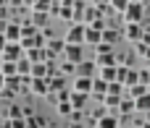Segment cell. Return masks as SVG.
<instances>
[{
  "label": "cell",
  "mask_w": 150,
  "mask_h": 128,
  "mask_svg": "<svg viewBox=\"0 0 150 128\" xmlns=\"http://www.w3.org/2000/svg\"><path fill=\"white\" fill-rule=\"evenodd\" d=\"M69 120H71V123H84V110H71Z\"/></svg>",
  "instance_id": "35"
},
{
  "label": "cell",
  "mask_w": 150,
  "mask_h": 128,
  "mask_svg": "<svg viewBox=\"0 0 150 128\" xmlns=\"http://www.w3.org/2000/svg\"><path fill=\"white\" fill-rule=\"evenodd\" d=\"M0 128H13V126H11V120H8V118H5V120H3V123H0Z\"/></svg>",
  "instance_id": "43"
},
{
  "label": "cell",
  "mask_w": 150,
  "mask_h": 128,
  "mask_svg": "<svg viewBox=\"0 0 150 128\" xmlns=\"http://www.w3.org/2000/svg\"><path fill=\"white\" fill-rule=\"evenodd\" d=\"M50 5H53V0H34V3H32V10H40V13H50Z\"/></svg>",
  "instance_id": "33"
},
{
  "label": "cell",
  "mask_w": 150,
  "mask_h": 128,
  "mask_svg": "<svg viewBox=\"0 0 150 128\" xmlns=\"http://www.w3.org/2000/svg\"><path fill=\"white\" fill-rule=\"evenodd\" d=\"M145 18V3H129V8L121 13V24H140Z\"/></svg>",
  "instance_id": "1"
},
{
  "label": "cell",
  "mask_w": 150,
  "mask_h": 128,
  "mask_svg": "<svg viewBox=\"0 0 150 128\" xmlns=\"http://www.w3.org/2000/svg\"><path fill=\"white\" fill-rule=\"evenodd\" d=\"M92 5H111V0H90Z\"/></svg>",
  "instance_id": "40"
},
{
  "label": "cell",
  "mask_w": 150,
  "mask_h": 128,
  "mask_svg": "<svg viewBox=\"0 0 150 128\" xmlns=\"http://www.w3.org/2000/svg\"><path fill=\"white\" fill-rule=\"evenodd\" d=\"M98 128H121V120H119V115L108 113V115H103L98 120Z\"/></svg>",
  "instance_id": "18"
},
{
  "label": "cell",
  "mask_w": 150,
  "mask_h": 128,
  "mask_svg": "<svg viewBox=\"0 0 150 128\" xmlns=\"http://www.w3.org/2000/svg\"><path fill=\"white\" fill-rule=\"evenodd\" d=\"M116 73H119V65H105V68H98V79L103 81H116Z\"/></svg>",
  "instance_id": "17"
},
{
  "label": "cell",
  "mask_w": 150,
  "mask_h": 128,
  "mask_svg": "<svg viewBox=\"0 0 150 128\" xmlns=\"http://www.w3.org/2000/svg\"><path fill=\"white\" fill-rule=\"evenodd\" d=\"M134 58H140V60H145V63H150V45H145L142 39L134 45Z\"/></svg>",
  "instance_id": "19"
},
{
  "label": "cell",
  "mask_w": 150,
  "mask_h": 128,
  "mask_svg": "<svg viewBox=\"0 0 150 128\" xmlns=\"http://www.w3.org/2000/svg\"><path fill=\"white\" fill-rule=\"evenodd\" d=\"M82 3H90V0H82Z\"/></svg>",
  "instance_id": "50"
},
{
  "label": "cell",
  "mask_w": 150,
  "mask_h": 128,
  "mask_svg": "<svg viewBox=\"0 0 150 128\" xmlns=\"http://www.w3.org/2000/svg\"><path fill=\"white\" fill-rule=\"evenodd\" d=\"M105 52H113V45H108V42L95 45V55H105Z\"/></svg>",
  "instance_id": "34"
},
{
  "label": "cell",
  "mask_w": 150,
  "mask_h": 128,
  "mask_svg": "<svg viewBox=\"0 0 150 128\" xmlns=\"http://www.w3.org/2000/svg\"><path fill=\"white\" fill-rule=\"evenodd\" d=\"M103 105L108 107V113L116 115V110H119V105H121V97H116V94H105V97H103Z\"/></svg>",
  "instance_id": "24"
},
{
  "label": "cell",
  "mask_w": 150,
  "mask_h": 128,
  "mask_svg": "<svg viewBox=\"0 0 150 128\" xmlns=\"http://www.w3.org/2000/svg\"><path fill=\"white\" fill-rule=\"evenodd\" d=\"M103 115H108V107H105L103 102H98V107H92V110H90V120H95V123H98Z\"/></svg>",
  "instance_id": "30"
},
{
  "label": "cell",
  "mask_w": 150,
  "mask_h": 128,
  "mask_svg": "<svg viewBox=\"0 0 150 128\" xmlns=\"http://www.w3.org/2000/svg\"><path fill=\"white\" fill-rule=\"evenodd\" d=\"M63 60L82 63V60H84V45H66V50H63Z\"/></svg>",
  "instance_id": "6"
},
{
  "label": "cell",
  "mask_w": 150,
  "mask_h": 128,
  "mask_svg": "<svg viewBox=\"0 0 150 128\" xmlns=\"http://www.w3.org/2000/svg\"><path fill=\"white\" fill-rule=\"evenodd\" d=\"M3 115H5L8 120L24 118V107H21V105H16V102H8V105H5V110H3Z\"/></svg>",
  "instance_id": "16"
},
{
  "label": "cell",
  "mask_w": 150,
  "mask_h": 128,
  "mask_svg": "<svg viewBox=\"0 0 150 128\" xmlns=\"http://www.w3.org/2000/svg\"><path fill=\"white\" fill-rule=\"evenodd\" d=\"M148 92H150V84H148Z\"/></svg>",
  "instance_id": "51"
},
{
  "label": "cell",
  "mask_w": 150,
  "mask_h": 128,
  "mask_svg": "<svg viewBox=\"0 0 150 128\" xmlns=\"http://www.w3.org/2000/svg\"><path fill=\"white\" fill-rule=\"evenodd\" d=\"M71 110H74L71 99H61V102H55V113H58L61 118H69V115H71Z\"/></svg>",
  "instance_id": "25"
},
{
  "label": "cell",
  "mask_w": 150,
  "mask_h": 128,
  "mask_svg": "<svg viewBox=\"0 0 150 128\" xmlns=\"http://www.w3.org/2000/svg\"><path fill=\"white\" fill-rule=\"evenodd\" d=\"M134 107H137V113H142V115L150 113V92H145L142 97H137V99H134Z\"/></svg>",
  "instance_id": "22"
},
{
  "label": "cell",
  "mask_w": 150,
  "mask_h": 128,
  "mask_svg": "<svg viewBox=\"0 0 150 128\" xmlns=\"http://www.w3.org/2000/svg\"><path fill=\"white\" fill-rule=\"evenodd\" d=\"M105 94H108V81H103V79H98V76H95L90 99H95V102H103V97H105Z\"/></svg>",
  "instance_id": "9"
},
{
  "label": "cell",
  "mask_w": 150,
  "mask_h": 128,
  "mask_svg": "<svg viewBox=\"0 0 150 128\" xmlns=\"http://www.w3.org/2000/svg\"><path fill=\"white\" fill-rule=\"evenodd\" d=\"M45 50H47V60H58V58H63V50H66V39H58V37H53V39H47Z\"/></svg>",
  "instance_id": "3"
},
{
  "label": "cell",
  "mask_w": 150,
  "mask_h": 128,
  "mask_svg": "<svg viewBox=\"0 0 150 128\" xmlns=\"http://www.w3.org/2000/svg\"><path fill=\"white\" fill-rule=\"evenodd\" d=\"M92 128H98V126H92Z\"/></svg>",
  "instance_id": "52"
},
{
  "label": "cell",
  "mask_w": 150,
  "mask_h": 128,
  "mask_svg": "<svg viewBox=\"0 0 150 128\" xmlns=\"http://www.w3.org/2000/svg\"><path fill=\"white\" fill-rule=\"evenodd\" d=\"M5 45H8V39H5V34L0 31V52H3V47H5Z\"/></svg>",
  "instance_id": "41"
},
{
  "label": "cell",
  "mask_w": 150,
  "mask_h": 128,
  "mask_svg": "<svg viewBox=\"0 0 150 128\" xmlns=\"http://www.w3.org/2000/svg\"><path fill=\"white\" fill-rule=\"evenodd\" d=\"M95 73H98V63H95V60H82V63H76V76H90V79H95Z\"/></svg>",
  "instance_id": "11"
},
{
  "label": "cell",
  "mask_w": 150,
  "mask_h": 128,
  "mask_svg": "<svg viewBox=\"0 0 150 128\" xmlns=\"http://www.w3.org/2000/svg\"><path fill=\"white\" fill-rule=\"evenodd\" d=\"M3 120H5V115H3V113H0V123H3Z\"/></svg>",
  "instance_id": "47"
},
{
  "label": "cell",
  "mask_w": 150,
  "mask_h": 128,
  "mask_svg": "<svg viewBox=\"0 0 150 128\" xmlns=\"http://www.w3.org/2000/svg\"><path fill=\"white\" fill-rule=\"evenodd\" d=\"M121 128H127V126H121Z\"/></svg>",
  "instance_id": "53"
},
{
  "label": "cell",
  "mask_w": 150,
  "mask_h": 128,
  "mask_svg": "<svg viewBox=\"0 0 150 128\" xmlns=\"http://www.w3.org/2000/svg\"><path fill=\"white\" fill-rule=\"evenodd\" d=\"M142 120H145V123H150V113H145V118H142Z\"/></svg>",
  "instance_id": "46"
},
{
  "label": "cell",
  "mask_w": 150,
  "mask_h": 128,
  "mask_svg": "<svg viewBox=\"0 0 150 128\" xmlns=\"http://www.w3.org/2000/svg\"><path fill=\"white\" fill-rule=\"evenodd\" d=\"M0 58H3V60H11V63H18V60L24 58V47H21L18 42H8V45L3 47V52H0Z\"/></svg>",
  "instance_id": "4"
},
{
  "label": "cell",
  "mask_w": 150,
  "mask_h": 128,
  "mask_svg": "<svg viewBox=\"0 0 150 128\" xmlns=\"http://www.w3.org/2000/svg\"><path fill=\"white\" fill-rule=\"evenodd\" d=\"M16 71H18V76H32V60L21 58V60L16 63Z\"/></svg>",
  "instance_id": "29"
},
{
  "label": "cell",
  "mask_w": 150,
  "mask_h": 128,
  "mask_svg": "<svg viewBox=\"0 0 150 128\" xmlns=\"http://www.w3.org/2000/svg\"><path fill=\"white\" fill-rule=\"evenodd\" d=\"M47 126H50V123H47L42 115H37V113L26 118V128H47Z\"/></svg>",
  "instance_id": "26"
},
{
  "label": "cell",
  "mask_w": 150,
  "mask_h": 128,
  "mask_svg": "<svg viewBox=\"0 0 150 128\" xmlns=\"http://www.w3.org/2000/svg\"><path fill=\"white\" fill-rule=\"evenodd\" d=\"M95 63H98V68H105V65H119V55H116V52L95 55Z\"/></svg>",
  "instance_id": "15"
},
{
  "label": "cell",
  "mask_w": 150,
  "mask_h": 128,
  "mask_svg": "<svg viewBox=\"0 0 150 128\" xmlns=\"http://www.w3.org/2000/svg\"><path fill=\"white\" fill-rule=\"evenodd\" d=\"M145 3H148V0H145Z\"/></svg>",
  "instance_id": "54"
},
{
  "label": "cell",
  "mask_w": 150,
  "mask_h": 128,
  "mask_svg": "<svg viewBox=\"0 0 150 128\" xmlns=\"http://www.w3.org/2000/svg\"><path fill=\"white\" fill-rule=\"evenodd\" d=\"M103 42V31L100 29H95V26H84V45H100Z\"/></svg>",
  "instance_id": "12"
},
{
  "label": "cell",
  "mask_w": 150,
  "mask_h": 128,
  "mask_svg": "<svg viewBox=\"0 0 150 128\" xmlns=\"http://www.w3.org/2000/svg\"><path fill=\"white\" fill-rule=\"evenodd\" d=\"M66 128H87V126H84V123H71V120H69V126H66Z\"/></svg>",
  "instance_id": "42"
},
{
  "label": "cell",
  "mask_w": 150,
  "mask_h": 128,
  "mask_svg": "<svg viewBox=\"0 0 150 128\" xmlns=\"http://www.w3.org/2000/svg\"><path fill=\"white\" fill-rule=\"evenodd\" d=\"M3 34H5L8 42H21V24H18V21H5Z\"/></svg>",
  "instance_id": "7"
},
{
  "label": "cell",
  "mask_w": 150,
  "mask_h": 128,
  "mask_svg": "<svg viewBox=\"0 0 150 128\" xmlns=\"http://www.w3.org/2000/svg\"><path fill=\"white\" fill-rule=\"evenodd\" d=\"M11 126L13 128H26V118H16V120H11Z\"/></svg>",
  "instance_id": "38"
},
{
  "label": "cell",
  "mask_w": 150,
  "mask_h": 128,
  "mask_svg": "<svg viewBox=\"0 0 150 128\" xmlns=\"http://www.w3.org/2000/svg\"><path fill=\"white\" fill-rule=\"evenodd\" d=\"M145 16H150V0L145 3Z\"/></svg>",
  "instance_id": "44"
},
{
  "label": "cell",
  "mask_w": 150,
  "mask_h": 128,
  "mask_svg": "<svg viewBox=\"0 0 150 128\" xmlns=\"http://www.w3.org/2000/svg\"><path fill=\"white\" fill-rule=\"evenodd\" d=\"M71 105H74V110H87V105H90V94H82V92H74L71 89Z\"/></svg>",
  "instance_id": "14"
},
{
  "label": "cell",
  "mask_w": 150,
  "mask_h": 128,
  "mask_svg": "<svg viewBox=\"0 0 150 128\" xmlns=\"http://www.w3.org/2000/svg\"><path fill=\"white\" fill-rule=\"evenodd\" d=\"M92 81L95 79H90V76H76L74 84H71V89L74 92H82V94H92Z\"/></svg>",
  "instance_id": "10"
},
{
  "label": "cell",
  "mask_w": 150,
  "mask_h": 128,
  "mask_svg": "<svg viewBox=\"0 0 150 128\" xmlns=\"http://www.w3.org/2000/svg\"><path fill=\"white\" fill-rule=\"evenodd\" d=\"M58 73H63V76H74V73H76V63H71V60H61V63H58Z\"/></svg>",
  "instance_id": "27"
},
{
  "label": "cell",
  "mask_w": 150,
  "mask_h": 128,
  "mask_svg": "<svg viewBox=\"0 0 150 128\" xmlns=\"http://www.w3.org/2000/svg\"><path fill=\"white\" fill-rule=\"evenodd\" d=\"M145 92H148V86H145V84H132V86H127L124 97H129V99H137V97H142Z\"/></svg>",
  "instance_id": "21"
},
{
  "label": "cell",
  "mask_w": 150,
  "mask_h": 128,
  "mask_svg": "<svg viewBox=\"0 0 150 128\" xmlns=\"http://www.w3.org/2000/svg\"><path fill=\"white\" fill-rule=\"evenodd\" d=\"M132 60H134V55H119V65H127V68H132Z\"/></svg>",
  "instance_id": "37"
},
{
  "label": "cell",
  "mask_w": 150,
  "mask_h": 128,
  "mask_svg": "<svg viewBox=\"0 0 150 128\" xmlns=\"http://www.w3.org/2000/svg\"><path fill=\"white\" fill-rule=\"evenodd\" d=\"M129 3H132V0H111V10H113L116 16H121V13L129 8Z\"/></svg>",
  "instance_id": "31"
},
{
  "label": "cell",
  "mask_w": 150,
  "mask_h": 128,
  "mask_svg": "<svg viewBox=\"0 0 150 128\" xmlns=\"http://www.w3.org/2000/svg\"><path fill=\"white\" fill-rule=\"evenodd\" d=\"M121 34H124V39L127 42H132V45H137L140 39H142V24H121Z\"/></svg>",
  "instance_id": "2"
},
{
  "label": "cell",
  "mask_w": 150,
  "mask_h": 128,
  "mask_svg": "<svg viewBox=\"0 0 150 128\" xmlns=\"http://www.w3.org/2000/svg\"><path fill=\"white\" fill-rule=\"evenodd\" d=\"M0 73L8 79V76H18V71H16V63H11V60H3L0 63Z\"/></svg>",
  "instance_id": "28"
},
{
  "label": "cell",
  "mask_w": 150,
  "mask_h": 128,
  "mask_svg": "<svg viewBox=\"0 0 150 128\" xmlns=\"http://www.w3.org/2000/svg\"><path fill=\"white\" fill-rule=\"evenodd\" d=\"M29 92L37 94V97H47V94H50V79H34V76H32Z\"/></svg>",
  "instance_id": "8"
},
{
  "label": "cell",
  "mask_w": 150,
  "mask_h": 128,
  "mask_svg": "<svg viewBox=\"0 0 150 128\" xmlns=\"http://www.w3.org/2000/svg\"><path fill=\"white\" fill-rule=\"evenodd\" d=\"M32 76H34V79H50V73H47V60H45V63H32Z\"/></svg>",
  "instance_id": "23"
},
{
  "label": "cell",
  "mask_w": 150,
  "mask_h": 128,
  "mask_svg": "<svg viewBox=\"0 0 150 128\" xmlns=\"http://www.w3.org/2000/svg\"><path fill=\"white\" fill-rule=\"evenodd\" d=\"M140 84H145V86L150 84V68H148V65L140 68Z\"/></svg>",
  "instance_id": "36"
},
{
  "label": "cell",
  "mask_w": 150,
  "mask_h": 128,
  "mask_svg": "<svg viewBox=\"0 0 150 128\" xmlns=\"http://www.w3.org/2000/svg\"><path fill=\"white\" fill-rule=\"evenodd\" d=\"M24 58L32 60V63H45L47 60V50L45 47H32V50H24Z\"/></svg>",
  "instance_id": "13"
},
{
  "label": "cell",
  "mask_w": 150,
  "mask_h": 128,
  "mask_svg": "<svg viewBox=\"0 0 150 128\" xmlns=\"http://www.w3.org/2000/svg\"><path fill=\"white\" fill-rule=\"evenodd\" d=\"M3 86H5V76L0 73V89H3Z\"/></svg>",
  "instance_id": "45"
},
{
  "label": "cell",
  "mask_w": 150,
  "mask_h": 128,
  "mask_svg": "<svg viewBox=\"0 0 150 128\" xmlns=\"http://www.w3.org/2000/svg\"><path fill=\"white\" fill-rule=\"evenodd\" d=\"M32 24L37 26V29H45L47 26V21H50V13H40V10H32Z\"/></svg>",
  "instance_id": "20"
},
{
  "label": "cell",
  "mask_w": 150,
  "mask_h": 128,
  "mask_svg": "<svg viewBox=\"0 0 150 128\" xmlns=\"http://www.w3.org/2000/svg\"><path fill=\"white\" fill-rule=\"evenodd\" d=\"M140 24H142V31H145V34H150V16H145Z\"/></svg>",
  "instance_id": "39"
},
{
  "label": "cell",
  "mask_w": 150,
  "mask_h": 128,
  "mask_svg": "<svg viewBox=\"0 0 150 128\" xmlns=\"http://www.w3.org/2000/svg\"><path fill=\"white\" fill-rule=\"evenodd\" d=\"M5 89H13V92L21 94V76H8L5 79Z\"/></svg>",
  "instance_id": "32"
},
{
  "label": "cell",
  "mask_w": 150,
  "mask_h": 128,
  "mask_svg": "<svg viewBox=\"0 0 150 128\" xmlns=\"http://www.w3.org/2000/svg\"><path fill=\"white\" fill-rule=\"evenodd\" d=\"M132 3H145V0H132Z\"/></svg>",
  "instance_id": "48"
},
{
  "label": "cell",
  "mask_w": 150,
  "mask_h": 128,
  "mask_svg": "<svg viewBox=\"0 0 150 128\" xmlns=\"http://www.w3.org/2000/svg\"><path fill=\"white\" fill-rule=\"evenodd\" d=\"M129 128H142V126H129Z\"/></svg>",
  "instance_id": "49"
},
{
  "label": "cell",
  "mask_w": 150,
  "mask_h": 128,
  "mask_svg": "<svg viewBox=\"0 0 150 128\" xmlns=\"http://www.w3.org/2000/svg\"><path fill=\"white\" fill-rule=\"evenodd\" d=\"M63 39L66 45H84V24H71Z\"/></svg>",
  "instance_id": "5"
}]
</instances>
